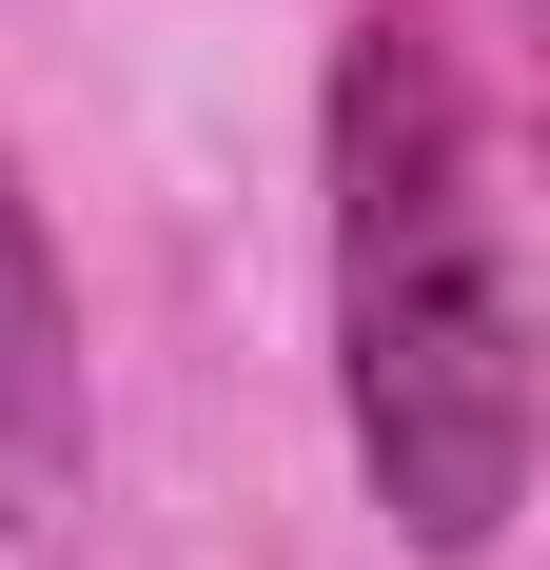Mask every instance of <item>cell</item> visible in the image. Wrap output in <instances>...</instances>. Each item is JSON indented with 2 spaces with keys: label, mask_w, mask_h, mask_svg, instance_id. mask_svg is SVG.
Returning <instances> with one entry per match:
<instances>
[{
  "label": "cell",
  "mask_w": 550,
  "mask_h": 570,
  "mask_svg": "<svg viewBox=\"0 0 550 570\" xmlns=\"http://www.w3.org/2000/svg\"><path fill=\"white\" fill-rule=\"evenodd\" d=\"M315 197H334V433L393 551L492 570L531 512V276L492 197V99L433 0H354L315 79Z\"/></svg>",
  "instance_id": "1"
},
{
  "label": "cell",
  "mask_w": 550,
  "mask_h": 570,
  "mask_svg": "<svg viewBox=\"0 0 550 570\" xmlns=\"http://www.w3.org/2000/svg\"><path fill=\"white\" fill-rule=\"evenodd\" d=\"M79 295H59V236L40 197H20V158H0V492L40 512V492H79Z\"/></svg>",
  "instance_id": "2"
}]
</instances>
